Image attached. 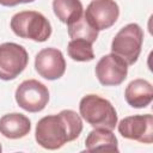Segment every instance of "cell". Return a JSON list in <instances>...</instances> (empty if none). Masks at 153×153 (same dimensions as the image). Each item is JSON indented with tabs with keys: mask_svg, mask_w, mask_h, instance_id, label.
<instances>
[{
	"mask_svg": "<svg viewBox=\"0 0 153 153\" xmlns=\"http://www.w3.org/2000/svg\"><path fill=\"white\" fill-rule=\"evenodd\" d=\"M82 120L74 110H62L57 115L42 117L36 124L35 139L45 149H59L65 143L79 137Z\"/></svg>",
	"mask_w": 153,
	"mask_h": 153,
	"instance_id": "6da1fadb",
	"label": "cell"
},
{
	"mask_svg": "<svg viewBox=\"0 0 153 153\" xmlns=\"http://www.w3.org/2000/svg\"><path fill=\"white\" fill-rule=\"evenodd\" d=\"M80 116L93 128L115 129L117 126V112L114 105L97 94H86L79 103Z\"/></svg>",
	"mask_w": 153,
	"mask_h": 153,
	"instance_id": "7a4b0ae2",
	"label": "cell"
},
{
	"mask_svg": "<svg viewBox=\"0 0 153 153\" xmlns=\"http://www.w3.org/2000/svg\"><path fill=\"white\" fill-rule=\"evenodd\" d=\"M10 25L18 37L35 42H45L51 35L49 20L36 11H22L16 13L11 18Z\"/></svg>",
	"mask_w": 153,
	"mask_h": 153,
	"instance_id": "3957f363",
	"label": "cell"
},
{
	"mask_svg": "<svg viewBox=\"0 0 153 153\" xmlns=\"http://www.w3.org/2000/svg\"><path fill=\"white\" fill-rule=\"evenodd\" d=\"M143 42V31L136 23L123 26L111 42V53L123 59L128 66L134 65L141 53Z\"/></svg>",
	"mask_w": 153,
	"mask_h": 153,
	"instance_id": "277c9868",
	"label": "cell"
},
{
	"mask_svg": "<svg viewBox=\"0 0 153 153\" xmlns=\"http://www.w3.org/2000/svg\"><path fill=\"white\" fill-rule=\"evenodd\" d=\"M29 55L25 48L13 42L0 44V79H16L27 66Z\"/></svg>",
	"mask_w": 153,
	"mask_h": 153,
	"instance_id": "5b68a950",
	"label": "cell"
},
{
	"mask_svg": "<svg viewBox=\"0 0 153 153\" xmlns=\"http://www.w3.org/2000/svg\"><path fill=\"white\" fill-rule=\"evenodd\" d=\"M17 104L29 112L42 111L49 102L48 87L36 79L24 80L16 90Z\"/></svg>",
	"mask_w": 153,
	"mask_h": 153,
	"instance_id": "8992f818",
	"label": "cell"
},
{
	"mask_svg": "<svg viewBox=\"0 0 153 153\" xmlns=\"http://www.w3.org/2000/svg\"><path fill=\"white\" fill-rule=\"evenodd\" d=\"M84 16L94 29L102 31L111 27L117 22L120 7L115 0H92Z\"/></svg>",
	"mask_w": 153,
	"mask_h": 153,
	"instance_id": "52a82bcc",
	"label": "cell"
},
{
	"mask_svg": "<svg viewBox=\"0 0 153 153\" xmlns=\"http://www.w3.org/2000/svg\"><path fill=\"white\" fill-rule=\"evenodd\" d=\"M127 74V62L114 53L104 55L96 65V76L104 86H117L122 84Z\"/></svg>",
	"mask_w": 153,
	"mask_h": 153,
	"instance_id": "ba28073f",
	"label": "cell"
},
{
	"mask_svg": "<svg viewBox=\"0 0 153 153\" xmlns=\"http://www.w3.org/2000/svg\"><path fill=\"white\" fill-rule=\"evenodd\" d=\"M117 128L124 139L142 143H152L153 141V116L149 114L124 117L120 121Z\"/></svg>",
	"mask_w": 153,
	"mask_h": 153,
	"instance_id": "9c48e42d",
	"label": "cell"
},
{
	"mask_svg": "<svg viewBox=\"0 0 153 153\" xmlns=\"http://www.w3.org/2000/svg\"><path fill=\"white\" fill-rule=\"evenodd\" d=\"M35 68L37 73L47 80L60 79L66 72L63 54L56 48H44L36 55Z\"/></svg>",
	"mask_w": 153,
	"mask_h": 153,
	"instance_id": "30bf717a",
	"label": "cell"
},
{
	"mask_svg": "<svg viewBox=\"0 0 153 153\" xmlns=\"http://www.w3.org/2000/svg\"><path fill=\"white\" fill-rule=\"evenodd\" d=\"M124 98L131 108H146L153 99V86L145 79H135L126 87Z\"/></svg>",
	"mask_w": 153,
	"mask_h": 153,
	"instance_id": "8fae6325",
	"label": "cell"
},
{
	"mask_svg": "<svg viewBox=\"0 0 153 153\" xmlns=\"http://www.w3.org/2000/svg\"><path fill=\"white\" fill-rule=\"evenodd\" d=\"M31 130L30 120L19 112L4 115L0 118V134L7 139H20L26 136Z\"/></svg>",
	"mask_w": 153,
	"mask_h": 153,
	"instance_id": "7c38bea8",
	"label": "cell"
},
{
	"mask_svg": "<svg viewBox=\"0 0 153 153\" xmlns=\"http://www.w3.org/2000/svg\"><path fill=\"white\" fill-rule=\"evenodd\" d=\"M85 148L88 152H93V151L118 152L117 137L110 129L94 128L88 133L85 140Z\"/></svg>",
	"mask_w": 153,
	"mask_h": 153,
	"instance_id": "4fadbf2b",
	"label": "cell"
},
{
	"mask_svg": "<svg viewBox=\"0 0 153 153\" xmlns=\"http://www.w3.org/2000/svg\"><path fill=\"white\" fill-rule=\"evenodd\" d=\"M53 10L57 19L67 25L78 20L84 14L82 4L80 0H54Z\"/></svg>",
	"mask_w": 153,
	"mask_h": 153,
	"instance_id": "5bb4252c",
	"label": "cell"
},
{
	"mask_svg": "<svg viewBox=\"0 0 153 153\" xmlns=\"http://www.w3.org/2000/svg\"><path fill=\"white\" fill-rule=\"evenodd\" d=\"M98 32L99 31L87 22L84 14L78 20L68 24V36L72 39H85L93 43L98 37Z\"/></svg>",
	"mask_w": 153,
	"mask_h": 153,
	"instance_id": "9a60e30c",
	"label": "cell"
},
{
	"mask_svg": "<svg viewBox=\"0 0 153 153\" xmlns=\"http://www.w3.org/2000/svg\"><path fill=\"white\" fill-rule=\"evenodd\" d=\"M68 56L78 62H88L94 59L92 43L85 39H72L67 45Z\"/></svg>",
	"mask_w": 153,
	"mask_h": 153,
	"instance_id": "2e32d148",
	"label": "cell"
},
{
	"mask_svg": "<svg viewBox=\"0 0 153 153\" xmlns=\"http://www.w3.org/2000/svg\"><path fill=\"white\" fill-rule=\"evenodd\" d=\"M32 1H35V0H0V5L11 7V6H16L18 4H27V2H32Z\"/></svg>",
	"mask_w": 153,
	"mask_h": 153,
	"instance_id": "e0dca14e",
	"label": "cell"
},
{
	"mask_svg": "<svg viewBox=\"0 0 153 153\" xmlns=\"http://www.w3.org/2000/svg\"><path fill=\"white\" fill-rule=\"evenodd\" d=\"M2 151V147H1V143H0V152Z\"/></svg>",
	"mask_w": 153,
	"mask_h": 153,
	"instance_id": "ac0fdd59",
	"label": "cell"
}]
</instances>
